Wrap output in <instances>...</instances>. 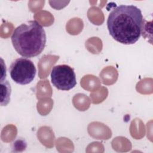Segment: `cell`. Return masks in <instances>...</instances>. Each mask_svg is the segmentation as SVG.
Wrapping results in <instances>:
<instances>
[{
    "mask_svg": "<svg viewBox=\"0 0 153 153\" xmlns=\"http://www.w3.org/2000/svg\"><path fill=\"white\" fill-rule=\"evenodd\" d=\"M51 80L53 85L60 90H69L76 84L74 70L67 65L54 66L51 71Z\"/></svg>",
    "mask_w": 153,
    "mask_h": 153,
    "instance_id": "277c9868",
    "label": "cell"
},
{
    "mask_svg": "<svg viewBox=\"0 0 153 153\" xmlns=\"http://www.w3.org/2000/svg\"><path fill=\"white\" fill-rule=\"evenodd\" d=\"M9 72L11 79L17 84L26 85L30 83L36 74V69L32 60L27 58H19L12 62Z\"/></svg>",
    "mask_w": 153,
    "mask_h": 153,
    "instance_id": "3957f363",
    "label": "cell"
},
{
    "mask_svg": "<svg viewBox=\"0 0 153 153\" xmlns=\"http://www.w3.org/2000/svg\"><path fill=\"white\" fill-rule=\"evenodd\" d=\"M143 26L141 10L134 5H120L114 8L107 20L111 36L120 43L129 45L138 41Z\"/></svg>",
    "mask_w": 153,
    "mask_h": 153,
    "instance_id": "6da1fadb",
    "label": "cell"
},
{
    "mask_svg": "<svg viewBox=\"0 0 153 153\" xmlns=\"http://www.w3.org/2000/svg\"><path fill=\"white\" fill-rule=\"evenodd\" d=\"M1 81H3L6 78V67L5 65H4L3 60L1 59Z\"/></svg>",
    "mask_w": 153,
    "mask_h": 153,
    "instance_id": "8992f818",
    "label": "cell"
},
{
    "mask_svg": "<svg viewBox=\"0 0 153 153\" xmlns=\"http://www.w3.org/2000/svg\"><path fill=\"white\" fill-rule=\"evenodd\" d=\"M1 105L7 106L10 101L11 88L7 80L1 81Z\"/></svg>",
    "mask_w": 153,
    "mask_h": 153,
    "instance_id": "5b68a950",
    "label": "cell"
},
{
    "mask_svg": "<svg viewBox=\"0 0 153 153\" xmlns=\"http://www.w3.org/2000/svg\"><path fill=\"white\" fill-rule=\"evenodd\" d=\"M47 38L43 27L35 20L27 21L17 26L11 36L13 45L19 54L31 58L44 50Z\"/></svg>",
    "mask_w": 153,
    "mask_h": 153,
    "instance_id": "7a4b0ae2",
    "label": "cell"
}]
</instances>
